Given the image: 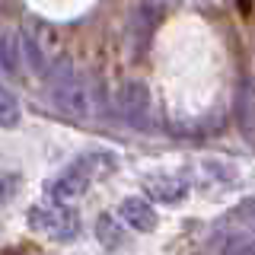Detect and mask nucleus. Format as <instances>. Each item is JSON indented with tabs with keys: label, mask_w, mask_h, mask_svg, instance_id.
Returning a JSON list of instances; mask_svg holds the SVG:
<instances>
[{
	"label": "nucleus",
	"mask_w": 255,
	"mask_h": 255,
	"mask_svg": "<svg viewBox=\"0 0 255 255\" xmlns=\"http://www.w3.org/2000/svg\"><path fill=\"white\" fill-rule=\"evenodd\" d=\"M26 223L35 233H42L48 239H58V243L74 239L77 230H80L74 211H67V207H61V204H32L29 214H26Z\"/></svg>",
	"instance_id": "nucleus-1"
},
{
	"label": "nucleus",
	"mask_w": 255,
	"mask_h": 255,
	"mask_svg": "<svg viewBox=\"0 0 255 255\" xmlns=\"http://www.w3.org/2000/svg\"><path fill=\"white\" fill-rule=\"evenodd\" d=\"M51 102H54L58 112H64V115H70V118L90 115V93H86V86L74 77H64L51 86Z\"/></svg>",
	"instance_id": "nucleus-2"
},
{
	"label": "nucleus",
	"mask_w": 255,
	"mask_h": 255,
	"mask_svg": "<svg viewBox=\"0 0 255 255\" xmlns=\"http://www.w3.org/2000/svg\"><path fill=\"white\" fill-rule=\"evenodd\" d=\"M118 106H122V115L128 118L131 125L143 128L150 118V90L140 83V80H128V83L122 86V96H118Z\"/></svg>",
	"instance_id": "nucleus-3"
},
{
	"label": "nucleus",
	"mask_w": 255,
	"mask_h": 255,
	"mask_svg": "<svg viewBox=\"0 0 255 255\" xmlns=\"http://www.w3.org/2000/svg\"><path fill=\"white\" fill-rule=\"evenodd\" d=\"M86 188H90V159H80L70 169H64L58 179L48 182V191H51L54 198H77V195H83Z\"/></svg>",
	"instance_id": "nucleus-4"
},
{
	"label": "nucleus",
	"mask_w": 255,
	"mask_h": 255,
	"mask_svg": "<svg viewBox=\"0 0 255 255\" xmlns=\"http://www.w3.org/2000/svg\"><path fill=\"white\" fill-rule=\"evenodd\" d=\"M118 214H122V220L128 223L131 230H137V233H153L156 230V207L147 201V198H125L122 207H118Z\"/></svg>",
	"instance_id": "nucleus-5"
},
{
	"label": "nucleus",
	"mask_w": 255,
	"mask_h": 255,
	"mask_svg": "<svg viewBox=\"0 0 255 255\" xmlns=\"http://www.w3.org/2000/svg\"><path fill=\"white\" fill-rule=\"evenodd\" d=\"M147 191L156 198V201H179L182 195L188 191V185L185 182H179V179H163V175H153V179L147 182Z\"/></svg>",
	"instance_id": "nucleus-6"
},
{
	"label": "nucleus",
	"mask_w": 255,
	"mask_h": 255,
	"mask_svg": "<svg viewBox=\"0 0 255 255\" xmlns=\"http://www.w3.org/2000/svg\"><path fill=\"white\" fill-rule=\"evenodd\" d=\"M239 125H243V131L249 134V137H255V122H252V115H255V86L246 80L243 86H239Z\"/></svg>",
	"instance_id": "nucleus-7"
},
{
	"label": "nucleus",
	"mask_w": 255,
	"mask_h": 255,
	"mask_svg": "<svg viewBox=\"0 0 255 255\" xmlns=\"http://www.w3.org/2000/svg\"><path fill=\"white\" fill-rule=\"evenodd\" d=\"M156 19H159V16H156V13H150V6H147V3H140L137 10H134V16H131V29H134V35L140 38V48L147 45L150 32L156 29Z\"/></svg>",
	"instance_id": "nucleus-8"
},
{
	"label": "nucleus",
	"mask_w": 255,
	"mask_h": 255,
	"mask_svg": "<svg viewBox=\"0 0 255 255\" xmlns=\"http://www.w3.org/2000/svg\"><path fill=\"white\" fill-rule=\"evenodd\" d=\"M19 125V102L6 90H0V128H16Z\"/></svg>",
	"instance_id": "nucleus-9"
},
{
	"label": "nucleus",
	"mask_w": 255,
	"mask_h": 255,
	"mask_svg": "<svg viewBox=\"0 0 255 255\" xmlns=\"http://www.w3.org/2000/svg\"><path fill=\"white\" fill-rule=\"evenodd\" d=\"M96 236H99V243L106 246V249H115V246L122 243V233H118L115 220H112V217H106V214H102V217L96 220Z\"/></svg>",
	"instance_id": "nucleus-10"
},
{
	"label": "nucleus",
	"mask_w": 255,
	"mask_h": 255,
	"mask_svg": "<svg viewBox=\"0 0 255 255\" xmlns=\"http://www.w3.org/2000/svg\"><path fill=\"white\" fill-rule=\"evenodd\" d=\"M22 51H26V61H29V67L35 70V74H45V67H48V61H45V54H42V48H38V42L29 35H22Z\"/></svg>",
	"instance_id": "nucleus-11"
},
{
	"label": "nucleus",
	"mask_w": 255,
	"mask_h": 255,
	"mask_svg": "<svg viewBox=\"0 0 255 255\" xmlns=\"http://www.w3.org/2000/svg\"><path fill=\"white\" fill-rule=\"evenodd\" d=\"M223 255H255V239L252 236H233L227 243V252Z\"/></svg>",
	"instance_id": "nucleus-12"
},
{
	"label": "nucleus",
	"mask_w": 255,
	"mask_h": 255,
	"mask_svg": "<svg viewBox=\"0 0 255 255\" xmlns=\"http://www.w3.org/2000/svg\"><path fill=\"white\" fill-rule=\"evenodd\" d=\"M0 64H3L6 70L16 67V58H13V48H10V38H0Z\"/></svg>",
	"instance_id": "nucleus-13"
}]
</instances>
